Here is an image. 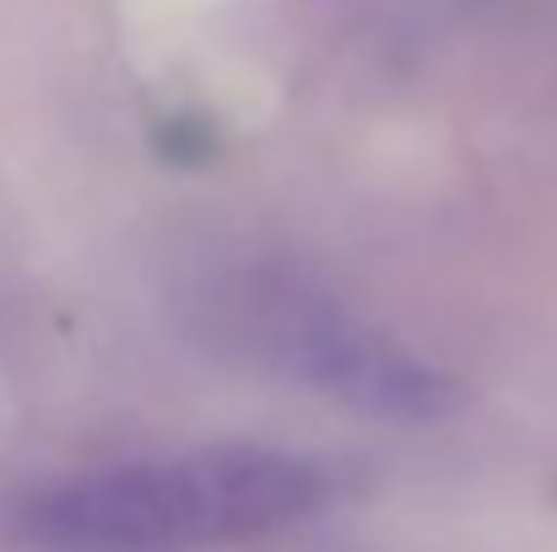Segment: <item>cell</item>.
I'll use <instances>...</instances> for the list:
<instances>
[{"label":"cell","mask_w":557,"mask_h":552,"mask_svg":"<svg viewBox=\"0 0 557 552\" xmlns=\"http://www.w3.org/2000/svg\"><path fill=\"white\" fill-rule=\"evenodd\" d=\"M265 347L293 379L363 406L373 417H400V422H433L460 406V384L400 347L395 336L373 331L363 320L331 309V304H298L265 326Z\"/></svg>","instance_id":"obj_2"},{"label":"cell","mask_w":557,"mask_h":552,"mask_svg":"<svg viewBox=\"0 0 557 552\" xmlns=\"http://www.w3.org/2000/svg\"><path fill=\"white\" fill-rule=\"evenodd\" d=\"M331 504V471L260 444L103 466L33 493L22 542L44 552H195L287 531Z\"/></svg>","instance_id":"obj_1"}]
</instances>
